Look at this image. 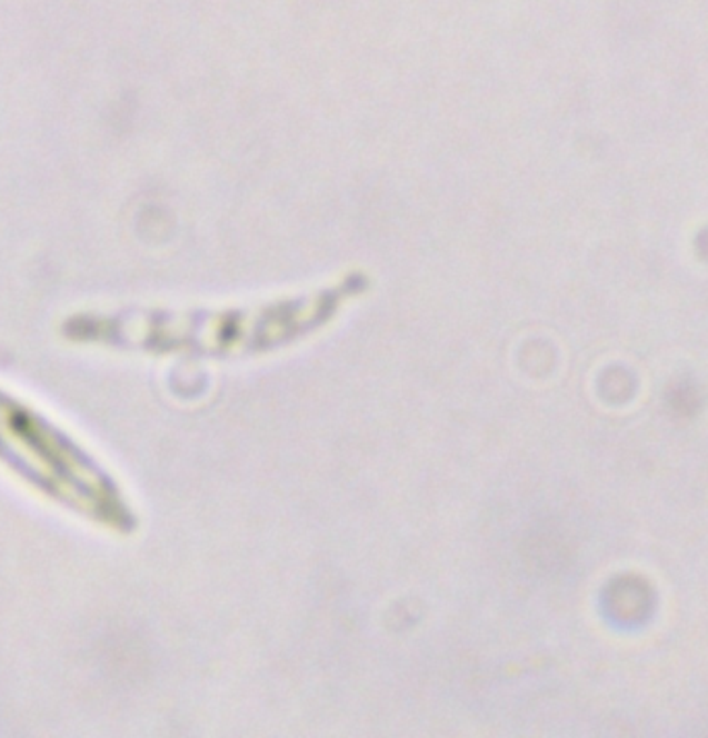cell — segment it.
<instances>
[{
	"label": "cell",
	"mask_w": 708,
	"mask_h": 738,
	"mask_svg": "<svg viewBox=\"0 0 708 738\" xmlns=\"http://www.w3.org/2000/svg\"><path fill=\"white\" fill-rule=\"evenodd\" d=\"M365 288L367 278L362 273H348L313 295L280 298L251 309L143 312L117 321V338L153 352H270L316 333Z\"/></svg>",
	"instance_id": "obj_1"
}]
</instances>
